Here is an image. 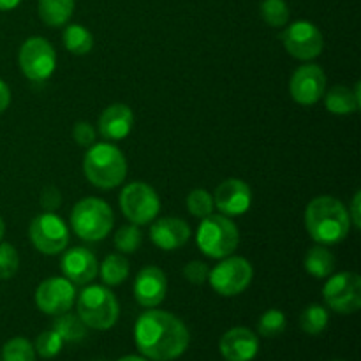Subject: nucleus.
I'll return each instance as SVG.
<instances>
[{"label": "nucleus", "mask_w": 361, "mask_h": 361, "mask_svg": "<svg viewBox=\"0 0 361 361\" xmlns=\"http://www.w3.org/2000/svg\"><path fill=\"white\" fill-rule=\"evenodd\" d=\"M134 341L148 360L171 361L187 351L190 335L185 323L175 314L150 309L136 321Z\"/></svg>", "instance_id": "1"}, {"label": "nucleus", "mask_w": 361, "mask_h": 361, "mask_svg": "<svg viewBox=\"0 0 361 361\" xmlns=\"http://www.w3.org/2000/svg\"><path fill=\"white\" fill-rule=\"evenodd\" d=\"M305 228L312 240L321 245H335L348 238L351 219L342 201L331 196H319L305 210Z\"/></svg>", "instance_id": "2"}, {"label": "nucleus", "mask_w": 361, "mask_h": 361, "mask_svg": "<svg viewBox=\"0 0 361 361\" xmlns=\"http://www.w3.org/2000/svg\"><path fill=\"white\" fill-rule=\"evenodd\" d=\"M83 171L97 189H115L127 176L126 155L111 143L92 145L83 159Z\"/></svg>", "instance_id": "3"}, {"label": "nucleus", "mask_w": 361, "mask_h": 361, "mask_svg": "<svg viewBox=\"0 0 361 361\" xmlns=\"http://www.w3.org/2000/svg\"><path fill=\"white\" fill-rule=\"evenodd\" d=\"M78 317L87 328L104 331L116 324L120 307L116 296L106 286H88L76 300Z\"/></svg>", "instance_id": "4"}, {"label": "nucleus", "mask_w": 361, "mask_h": 361, "mask_svg": "<svg viewBox=\"0 0 361 361\" xmlns=\"http://www.w3.org/2000/svg\"><path fill=\"white\" fill-rule=\"evenodd\" d=\"M201 252L210 259H224L231 256L240 243V231L235 222L226 215H207L196 233Z\"/></svg>", "instance_id": "5"}, {"label": "nucleus", "mask_w": 361, "mask_h": 361, "mask_svg": "<svg viewBox=\"0 0 361 361\" xmlns=\"http://www.w3.org/2000/svg\"><path fill=\"white\" fill-rule=\"evenodd\" d=\"M115 224L111 207L99 197H85L71 212V226L85 242H101Z\"/></svg>", "instance_id": "6"}, {"label": "nucleus", "mask_w": 361, "mask_h": 361, "mask_svg": "<svg viewBox=\"0 0 361 361\" xmlns=\"http://www.w3.org/2000/svg\"><path fill=\"white\" fill-rule=\"evenodd\" d=\"M120 208L130 224L145 226L154 222L161 212V200L154 187L145 182H133L120 194Z\"/></svg>", "instance_id": "7"}, {"label": "nucleus", "mask_w": 361, "mask_h": 361, "mask_svg": "<svg viewBox=\"0 0 361 361\" xmlns=\"http://www.w3.org/2000/svg\"><path fill=\"white\" fill-rule=\"evenodd\" d=\"M254 277L252 264L240 256H228L208 274L212 289L221 296L242 295Z\"/></svg>", "instance_id": "8"}, {"label": "nucleus", "mask_w": 361, "mask_h": 361, "mask_svg": "<svg viewBox=\"0 0 361 361\" xmlns=\"http://www.w3.org/2000/svg\"><path fill=\"white\" fill-rule=\"evenodd\" d=\"M20 69L30 81H46L56 67V53L44 37H28L18 55Z\"/></svg>", "instance_id": "9"}, {"label": "nucleus", "mask_w": 361, "mask_h": 361, "mask_svg": "<svg viewBox=\"0 0 361 361\" xmlns=\"http://www.w3.org/2000/svg\"><path fill=\"white\" fill-rule=\"evenodd\" d=\"M28 235H30L32 245L46 256L60 254L69 243V229L66 222L53 212L37 215L30 222Z\"/></svg>", "instance_id": "10"}, {"label": "nucleus", "mask_w": 361, "mask_h": 361, "mask_svg": "<svg viewBox=\"0 0 361 361\" xmlns=\"http://www.w3.org/2000/svg\"><path fill=\"white\" fill-rule=\"evenodd\" d=\"M323 298L338 314H355L361 307V279L355 271H341L328 279Z\"/></svg>", "instance_id": "11"}, {"label": "nucleus", "mask_w": 361, "mask_h": 361, "mask_svg": "<svg viewBox=\"0 0 361 361\" xmlns=\"http://www.w3.org/2000/svg\"><path fill=\"white\" fill-rule=\"evenodd\" d=\"M286 51L298 60H312L321 55L324 39L319 28L305 20L295 21L282 34Z\"/></svg>", "instance_id": "12"}, {"label": "nucleus", "mask_w": 361, "mask_h": 361, "mask_svg": "<svg viewBox=\"0 0 361 361\" xmlns=\"http://www.w3.org/2000/svg\"><path fill=\"white\" fill-rule=\"evenodd\" d=\"M74 302H76V289L66 277H49L35 289V305L48 316L69 312Z\"/></svg>", "instance_id": "13"}, {"label": "nucleus", "mask_w": 361, "mask_h": 361, "mask_svg": "<svg viewBox=\"0 0 361 361\" xmlns=\"http://www.w3.org/2000/svg\"><path fill=\"white\" fill-rule=\"evenodd\" d=\"M326 92V74L316 63L298 67L289 81V94L298 104L312 106L323 99Z\"/></svg>", "instance_id": "14"}, {"label": "nucleus", "mask_w": 361, "mask_h": 361, "mask_svg": "<svg viewBox=\"0 0 361 361\" xmlns=\"http://www.w3.org/2000/svg\"><path fill=\"white\" fill-rule=\"evenodd\" d=\"M214 204L226 217H238L249 212L252 204V190L243 180L228 178L215 189Z\"/></svg>", "instance_id": "15"}, {"label": "nucleus", "mask_w": 361, "mask_h": 361, "mask_svg": "<svg viewBox=\"0 0 361 361\" xmlns=\"http://www.w3.org/2000/svg\"><path fill=\"white\" fill-rule=\"evenodd\" d=\"M60 270L73 284H90L99 274L97 257L85 247H73L60 259Z\"/></svg>", "instance_id": "16"}, {"label": "nucleus", "mask_w": 361, "mask_h": 361, "mask_svg": "<svg viewBox=\"0 0 361 361\" xmlns=\"http://www.w3.org/2000/svg\"><path fill=\"white\" fill-rule=\"evenodd\" d=\"M168 293V277L159 267H147L134 281V298L141 307L154 309L161 305Z\"/></svg>", "instance_id": "17"}, {"label": "nucleus", "mask_w": 361, "mask_h": 361, "mask_svg": "<svg viewBox=\"0 0 361 361\" xmlns=\"http://www.w3.org/2000/svg\"><path fill=\"white\" fill-rule=\"evenodd\" d=\"M219 349L226 361H252L259 353V338L249 328L236 326L222 335Z\"/></svg>", "instance_id": "18"}, {"label": "nucleus", "mask_w": 361, "mask_h": 361, "mask_svg": "<svg viewBox=\"0 0 361 361\" xmlns=\"http://www.w3.org/2000/svg\"><path fill=\"white\" fill-rule=\"evenodd\" d=\"M150 238L159 249L176 250L189 242L190 228L183 219L162 217L152 224Z\"/></svg>", "instance_id": "19"}, {"label": "nucleus", "mask_w": 361, "mask_h": 361, "mask_svg": "<svg viewBox=\"0 0 361 361\" xmlns=\"http://www.w3.org/2000/svg\"><path fill=\"white\" fill-rule=\"evenodd\" d=\"M134 127V113L127 104L116 102L108 106L99 118V130L109 141H122Z\"/></svg>", "instance_id": "20"}, {"label": "nucleus", "mask_w": 361, "mask_h": 361, "mask_svg": "<svg viewBox=\"0 0 361 361\" xmlns=\"http://www.w3.org/2000/svg\"><path fill=\"white\" fill-rule=\"evenodd\" d=\"M324 104H326L328 111L334 113V115L356 113L361 106L360 85L356 83L355 88L344 87V85H337V87L330 88L328 94L324 95Z\"/></svg>", "instance_id": "21"}, {"label": "nucleus", "mask_w": 361, "mask_h": 361, "mask_svg": "<svg viewBox=\"0 0 361 361\" xmlns=\"http://www.w3.org/2000/svg\"><path fill=\"white\" fill-rule=\"evenodd\" d=\"M39 18L48 27H63L74 13V0H39Z\"/></svg>", "instance_id": "22"}, {"label": "nucleus", "mask_w": 361, "mask_h": 361, "mask_svg": "<svg viewBox=\"0 0 361 361\" xmlns=\"http://www.w3.org/2000/svg\"><path fill=\"white\" fill-rule=\"evenodd\" d=\"M307 274L312 275L314 279H326L334 274L335 268V256L326 245H314L307 252L305 261H303Z\"/></svg>", "instance_id": "23"}, {"label": "nucleus", "mask_w": 361, "mask_h": 361, "mask_svg": "<svg viewBox=\"0 0 361 361\" xmlns=\"http://www.w3.org/2000/svg\"><path fill=\"white\" fill-rule=\"evenodd\" d=\"M101 279L104 286H118L129 277V261L123 254H109L101 263Z\"/></svg>", "instance_id": "24"}, {"label": "nucleus", "mask_w": 361, "mask_h": 361, "mask_svg": "<svg viewBox=\"0 0 361 361\" xmlns=\"http://www.w3.org/2000/svg\"><path fill=\"white\" fill-rule=\"evenodd\" d=\"M63 46L73 55H87L94 48V35L83 25H69L63 30Z\"/></svg>", "instance_id": "25"}, {"label": "nucleus", "mask_w": 361, "mask_h": 361, "mask_svg": "<svg viewBox=\"0 0 361 361\" xmlns=\"http://www.w3.org/2000/svg\"><path fill=\"white\" fill-rule=\"evenodd\" d=\"M51 330H55L63 342H80L87 337V326H85L83 321L69 312L56 316Z\"/></svg>", "instance_id": "26"}, {"label": "nucleus", "mask_w": 361, "mask_h": 361, "mask_svg": "<svg viewBox=\"0 0 361 361\" xmlns=\"http://www.w3.org/2000/svg\"><path fill=\"white\" fill-rule=\"evenodd\" d=\"M328 321H330V314L324 309L323 305H317V303H312V305L307 307L305 310L300 316V326L305 334L309 335H319L326 330Z\"/></svg>", "instance_id": "27"}, {"label": "nucleus", "mask_w": 361, "mask_h": 361, "mask_svg": "<svg viewBox=\"0 0 361 361\" xmlns=\"http://www.w3.org/2000/svg\"><path fill=\"white\" fill-rule=\"evenodd\" d=\"M264 23L274 28H281L289 21V6L286 0H263L259 6Z\"/></svg>", "instance_id": "28"}, {"label": "nucleus", "mask_w": 361, "mask_h": 361, "mask_svg": "<svg viewBox=\"0 0 361 361\" xmlns=\"http://www.w3.org/2000/svg\"><path fill=\"white\" fill-rule=\"evenodd\" d=\"M2 361H35V349L30 341L14 337L4 344Z\"/></svg>", "instance_id": "29"}, {"label": "nucleus", "mask_w": 361, "mask_h": 361, "mask_svg": "<svg viewBox=\"0 0 361 361\" xmlns=\"http://www.w3.org/2000/svg\"><path fill=\"white\" fill-rule=\"evenodd\" d=\"M143 243V235L136 224H127L116 231L115 247L120 254H134Z\"/></svg>", "instance_id": "30"}, {"label": "nucleus", "mask_w": 361, "mask_h": 361, "mask_svg": "<svg viewBox=\"0 0 361 361\" xmlns=\"http://www.w3.org/2000/svg\"><path fill=\"white\" fill-rule=\"evenodd\" d=\"M214 196L204 189H194L190 190L187 196V210L190 215L197 219H203L214 212Z\"/></svg>", "instance_id": "31"}, {"label": "nucleus", "mask_w": 361, "mask_h": 361, "mask_svg": "<svg viewBox=\"0 0 361 361\" xmlns=\"http://www.w3.org/2000/svg\"><path fill=\"white\" fill-rule=\"evenodd\" d=\"M286 323H288V321H286V316L282 310L270 309L259 317L257 331H259V335H263V337H277V335H281L282 331L286 330Z\"/></svg>", "instance_id": "32"}, {"label": "nucleus", "mask_w": 361, "mask_h": 361, "mask_svg": "<svg viewBox=\"0 0 361 361\" xmlns=\"http://www.w3.org/2000/svg\"><path fill=\"white\" fill-rule=\"evenodd\" d=\"M62 348H63V341L55 330L42 331V334L37 337V341H35V345H34L35 353L44 360L55 358V356L62 351Z\"/></svg>", "instance_id": "33"}, {"label": "nucleus", "mask_w": 361, "mask_h": 361, "mask_svg": "<svg viewBox=\"0 0 361 361\" xmlns=\"http://www.w3.org/2000/svg\"><path fill=\"white\" fill-rule=\"evenodd\" d=\"M20 267V256L14 245L11 243H0V279L9 281L16 275Z\"/></svg>", "instance_id": "34"}, {"label": "nucleus", "mask_w": 361, "mask_h": 361, "mask_svg": "<svg viewBox=\"0 0 361 361\" xmlns=\"http://www.w3.org/2000/svg\"><path fill=\"white\" fill-rule=\"evenodd\" d=\"M208 274H210V268L203 261H190L183 267V277L189 284L201 286L208 281Z\"/></svg>", "instance_id": "35"}, {"label": "nucleus", "mask_w": 361, "mask_h": 361, "mask_svg": "<svg viewBox=\"0 0 361 361\" xmlns=\"http://www.w3.org/2000/svg\"><path fill=\"white\" fill-rule=\"evenodd\" d=\"M73 137L80 147H92L95 141V129L88 122H78L73 129Z\"/></svg>", "instance_id": "36"}, {"label": "nucleus", "mask_w": 361, "mask_h": 361, "mask_svg": "<svg viewBox=\"0 0 361 361\" xmlns=\"http://www.w3.org/2000/svg\"><path fill=\"white\" fill-rule=\"evenodd\" d=\"M41 207L46 212H55L62 204V194L55 185H46L41 192Z\"/></svg>", "instance_id": "37"}, {"label": "nucleus", "mask_w": 361, "mask_h": 361, "mask_svg": "<svg viewBox=\"0 0 361 361\" xmlns=\"http://www.w3.org/2000/svg\"><path fill=\"white\" fill-rule=\"evenodd\" d=\"M360 204H361V192L355 194V197H353V203H351V208L348 210L349 214V219H351V226H355L356 229L361 228V217H360Z\"/></svg>", "instance_id": "38"}, {"label": "nucleus", "mask_w": 361, "mask_h": 361, "mask_svg": "<svg viewBox=\"0 0 361 361\" xmlns=\"http://www.w3.org/2000/svg\"><path fill=\"white\" fill-rule=\"evenodd\" d=\"M11 104V90L6 85V81L0 80V113L6 111Z\"/></svg>", "instance_id": "39"}, {"label": "nucleus", "mask_w": 361, "mask_h": 361, "mask_svg": "<svg viewBox=\"0 0 361 361\" xmlns=\"http://www.w3.org/2000/svg\"><path fill=\"white\" fill-rule=\"evenodd\" d=\"M21 0H0V11H13L20 6Z\"/></svg>", "instance_id": "40"}, {"label": "nucleus", "mask_w": 361, "mask_h": 361, "mask_svg": "<svg viewBox=\"0 0 361 361\" xmlns=\"http://www.w3.org/2000/svg\"><path fill=\"white\" fill-rule=\"evenodd\" d=\"M118 361H150V360H147V358H141V356H123V358H120Z\"/></svg>", "instance_id": "41"}, {"label": "nucleus", "mask_w": 361, "mask_h": 361, "mask_svg": "<svg viewBox=\"0 0 361 361\" xmlns=\"http://www.w3.org/2000/svg\"><path fill=\"white\" fill-rule=\"evenodd\" d=\"M4 233H6V224H4V221H2V217H0V240H2V236H4Z\"/></svg>", "instance_id": "42"}, {"label": "nucleus", "mask_w": 361, "mask_h": 361, "mask_svg": "<svg viewBox=\"0 0 361 361\" xmlns=\"http://www.w3.org/2000/svg\"><path fill=\"white\" fill-rule=\"evenodd\" d=\"M334 361H344V360H334Z\"/></svg>", "instance_id": "43"}]
</instances>
